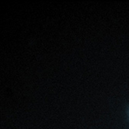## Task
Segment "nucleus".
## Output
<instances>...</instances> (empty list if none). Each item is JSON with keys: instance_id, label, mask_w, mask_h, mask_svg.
I'll use <instances>...</instances> for the list:
<instances>
[{"instance_id": "f257e3e1", "label": "nucleus", "mask_w": 129, "mask_h": 129, "mask_svg": "<svg viewBox=\"0 0 129 129\" xmlns=\"http://www.w3.org/2000/svg\"><path fill=\"white\" fill-rule=\"evenodd\" d=\"M127 116H128V118H129V107L127 108Z\"/></svg>"}]
</instances>
